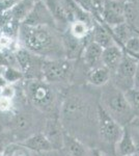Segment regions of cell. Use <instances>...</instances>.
<instances>
[{"instance_id": "cb8c5ba5", "label": "cell", "mask_w": 139, "mask_h": 156, "mask_svg": "<svg viewBox=\"0 0 139 156\" xmlns=\"http://www.w3.org/2000/svg\"><path fill=\"white\" fill-rule=\"evenodd\" d=\"M70 34H72L73 37H75L76 39L84 40L89 36L90 26H89V24L86 23V22L76 20V21L71 23Z\"/></svg>"}, {"instance_id": "8992f818", "label": "cell", "mask_w": 139, "mask_h": 156, "mask_svg": "<svg viewBox=\"0 0 139 156\" xmlns=\"http://www.w3.org/2000/svg\"><path fill=\"white\" fill-rule=\"evenodd\" d=\"M72 64L70 59L52 58L44 59L41 71L43 78L47 82H59L67 79L72 72Z\"/></svg>"}, {"instance_id": "8d00e7d4", "label": "cell", "mask_w": 139, "mask_h": 156, "mask_svg": "<svg viewBox=\"0 0 139 156\" xmlns=\"http://www.w3.org/2000/svg\"><path fill=\"white\" fill-rule=\"evenodd\" d=\"M9 66V58L7 56L3 54V52L0 51V68H3V67H7Z\"/></svg>"}, {"instance_id": "ba28073f", "label": "cell", "mask_w": 139, "mask_h": 156, "mask_svg": "<svg viewBox=\"0 0 139 156\" xmlns=\"http://www.w3.org/2000/svg\"><path fill=\"white\" fill-rule=\"evenodd\" d=\"M86 112V104L82 98L71 96L64 100L61 108V117L64 123H74L81 120Z\"/></svg>"}, {"instance_id": "7a4b0ae2", "label": "cell", "mask_w": 139, "mask_h": 156, "mask_svg": "<svg viewBox=\"0 0 139 156\" xmlns=\"http://www.w3.org/2000/svg\"><path fill=\"white\" fill-rule=\"evenodd\" d=\"M110 81L103 85L104 90L101 94L100 105L113 120H115L120 126L125 127L132 121L135 115L129 106L123 92Z\"/></svg>"}, {"instance_id": "e575fe53", "label": "cell", "mask_w": 139, "mask_h": 156, "mask_svg": "<svg viewBox=\"0 0 139 156\" xmlns=\"http://www.w3.org/2000/svg\"><path fill=\"white\" fill-rule=\"evenodd\" d=\"M12 37L7 34L0 36V48L1 49H9L12 45Z\"/></svg>"}, {"instance_id": "52a82bcc", "label": "cell", "mask_w": 139, "mask_h": 156, "mask_svg": "<svg viewBox=\"0 0 139 156\" xmlns=\"http://www.w3.org/2000/svg\"><path fill=\"white\" fill-rule=\"evenodd\" d=\"M123 1H115V0H106L102 12L100 14V18L106 26L109 28L125 22L123 18Z\"/></svg>"}, {"instance_id": "8fae6325", "label": "cell", "mask_w": 139, "mask_h": 156, "mask_svg": "<svg viewBox=\"0 0 139 156\" xmlns=\"http://www.w3.org/2000/svg\"><path fill=\"white\" fill-rule=\"evenodd\" d=\"M123 49L120 47L118 45L113 44L111 46L107 47V48L103 49L102 57H101V65L107 68L110 71L111 75L114 73L116 68L120 65V60L123 57Z\"/></svg>"}, {"instance_id": "b9f144b4", "label": "cell", "mask_w": 139, "mask_h": 156, "mask_svg": "<svg viewBox=\"0 0 139 156\" xmlns=\"http://www.w3.org/2000/svg\"><path fill=\"white\" fill-rule=\"evenodd\" d=\"M115 1H123V2H126V0H115Z\"/></svg>"}, {"instance_id": "277c9868", "label": "cell", "mask_w": 139, "mask_h": 156, "mask_svg": "<svg viewBox=\"0 0 139 156\" xmlns=\"http://www.w3.org/2000/svg\"><path fill=\"white\" fill-rule=\"evenodd\" d=\"M97 125L101 140L107 145L112 146L114 149L115 144L123 133V127L113 120L100 104L97 106Z\"/></svg>"}, {"instance_id": "ac0fdd59", "label": "cell", "mask_w": 139, "mask_h": 156, "mask_svg": "<svg viewBox=\"0 0 139 156\" xmlns=\"http://www.w3.org/2000/svg\"><path fill=\"white\" fill-rule=\"evenodd\" d=\"M111 73L109 70L103 65L89 69L87 74V80L90 84L96 85V87H103L106 83L110 81Z\"/></svg>"}, {"instance_id": "f546056e", "label": "cell", "mask_w": 139, "mask_h": 156, "mask_svg": "<svg viewBox=\"0 0 139 156\" xmlns=\"http://www.w3.org/2000/svg\"><path fill=\"white\" fill-rule=\"evenodd\" d=\"M129 131H130L131 135H132L133 140H135L136 144L139 143V115H135L132 121L127 125Z\"/></svg>"}, {"instance_id": "d590c367", "label": "cell", "mask_w": 139, "mask_h": 156, "mask_svg": "<svg viewBox=\"0 0 139 156\" xmlns=\"http://www.w3.org/2000/svg\"><path fill=\"white\" fill-rule=\"evenodd\" d=\"M133 89L139 90V60H137L135 74H134V78H133Z\"/></svg>"}, {"instance_id": "4fadbf2b", "label": "cell", "mask_w": 139, "mask_h": 156, "mask_svg": "<svg viewBox=\"0 0 139 156\" xmlns=\"http://www.w3.org/2000/svg\"><path fill=\"white\" fill-rule=\"evenodd\" d=\"M44 134L51 143L53 149H59L64 145V134L62 126L59 121L55 119H50L47 121L46 127H45Z\"/></svg>"}, {"instance_id": "83f0119b", "label": "cell", "mask_w": 139, "mask_h": 156, "mask_svg": "<svg viewBox=\"0 0 139 156\" xmlns=\"http://www.w3.org/2000/svg\"><path fill=\"white\" fill-rule=\"evenodd\" d=\"M11 123H12V128H14L15 130H17V131H19V130H25L28 127L30 120H29L28 115L26 117L25 115L21 114V115H15L12 119H11L9 124H11Z\"/></svg>"}, {"instance_id": "ab89813d", "label": "cell", "mask_w": 139, "mask_h": 156, "mask_svg": "<svg viewBox=\"0 0 139 156\" xmlns=\"http://www.w3.org/2000/svg\"><path fill=\"white\" fill-rule=\"evenodd\" d=\"M5 81H4V79H3V77L1 76V74H0V87H2L3 85H5Z\"/></svg>"}, {"instance_id": "4dcf8cb0", "label": "cell", "mask_w": 139, "mask_h": 156, "mask_svg": "<svg viewBox=\"0 0 139 156\" xmlns=\"http://www.w3.org/2000/svg\"><path fill=\"white\" fill-rule=\"evenodd\" d=\"M15 135L12 131H0V154L4 151V149L12 143H14Z\"/></svg>"}, {"instance_id": "1f68e13d", "label": "cell", "mask_w": 139, "mask_h": 156, "mask_svg": "<svg viewBox=\"0 0 139 156\" xmlns=\"http://www.w3.org/2000/svg\"><path fill=\"white\" fill-rule=\"evenodd\" d=\"M17 95L16 89L14 84H5L2 87H0V97L7 98V99L12 100Z\"/></svg>"}, {"instance_id": "e0dca14e", "label": "cell", "mask_w": 139, "mask_h": 156, "mask_svg": "<svg viewBox=\"0 0 139 156\" xmlns=\"http://www.w3.org/2000/svg\"><path fill=\"white\" fill-rule=\"evenodd\" d=\"M61 41L64 50V55L70 60L78 57V55L81 53V51L83 50L82 40L76 39L75 37H73L70 34V31L62 36Z\"/></svg>"}, {"instance_id": "836d02e7", "label": "cell", "mask_w": 139, "mask_h": 156, "mask_svg": "<svg viewBox=\"0 0 139 156\" xmlns=\"http://www.w3.org/2000/svg\"><path fill=\"white\" fill-rule=\"evenodd\" d=\"M19 0H1L0 1V12H6L12 9Z\"/></svg>"}, {"instance_id": "2e32d148", "label": "cell", "mask_w": 139, "mask_h": 156, "mask_svg": "<svg viewBox=\"0 0 139 156\" xmlns=\"http://www.w3.org/2000/svg\"><path fill=\"white\" fill-rule=\"evenodd\" d=\"M102 52L103 48L98 45L97 43L89 41L87 42V44L84 46V48L82 50V56L84 64L92 69L101 65V57H102Z\"/></svg>"}, {"instance_id": "ee69618b", "label": "cell", "mask_w": 139, "mask_h": 156, "mask_svg": "<svg viewBox=\"0 0 139 156\" xmlns=\"http://www.w3.org/2000/svg\"><path fill=\"white\" fill-rule=\"evenodd\" d=\"M126 1H134V0H126Z\"/></svg>"}, {"instance_id": "30bf717a", "label": "cell", "mask_w": 139, "mask_h": 156, "mask_svg": "<svg viewBox=\"0 0 139 156\" xmlns=\"http://www.w3.org/2000/svg\"><path fill=\"white\" fill-rule=\"evenodd\" d=\"M43 1L46 4L54 22L65 25L75 21L73 14L70 12L62 0H43Z\"/></svg>"}, {"instance_id": "484cf974", "label": "cell", "mask_w": 139, "mask_h": 156, "mask_svg": "<svg viewBox=\"0 0 139 156\" xmlns=\"http://www.w3.org/2000/svg\"><path fill=\"white\" fill-rule=\"evenodd\" d=\"M0 156H31V153L22 144L12 143L4 149Z\"/></svg>"}, {"instance_id": "f35d334b", "label": "cell", "mask_w": 139, "mask_h": 156, "mask_svg": "<svg viewBox=\"0 0 139 156\" xmlns=\"http://www.w3.org/2000/svg\"><path fill=\"white\" fill-rule=\"evenodd\" d=\"M90 156H104L103 155V153L101 152L100 150H98V149H92V155Z\"/></svg>"}, {"instance_id": "f1b7e54d", "label": "cell", "mask_w": 139, "mask_h": 156, "mask_svg": "<svg viewBox=\"0 0 139 156\" xmlns=\"http://www.w3.org/2000/svg\"><path fill=\"white\" fill-rule=\"evenodd\" d=\"M74 2L83 12L92 15V17H100L95 3H93V0H74Z\"/></svg>"}, {"instance_id": "f6af8a7d", "label": "cell", "mask_w": 139, "mask_h": 156, "mask_svg": "<svg viewBox=\"0 0 139 156\" xmlns=\"http://www.w3.org/2000/svg\"><path fill=\"white\" fill-rule=\"evenodd\" d=\"M34 2H36V1H40V0H33Z\"/></svg>"}, {"instance_id": "d6986e66", "label": "cell", "mask_w": 139, "mask_h": 156, "mask_svg": "<svg viewBox=\"0 0 139 156\" xmlns=\"http://www.w3.org/2000/svg\"><path fill=\"white\" fill-rule=\"evenodd\" d=\"M110 31H111V34H112L115 44L118 45L120 47H122L123 49V46L126 45V43H127L131 37H134L135 34H138L137 32L134 31L126 22H123V23L110 28Z\"/></svg>"}, {"instance_id": "d6a6232c", "label": "cell", "mask_w": 139, "mask_h": 156, "mask_svg": "<svg viewBox=\"0 0 139 156\" xmlns=\"http://www.w3.org/2000/svg\"><path fill=\"white\" fill-rule=\"evenodd\" d=\"M14 107V103L12 100L7 99V98L0 97V112H3V114H11Z\"/></svg>"}, {"instance_id": "603a6c76", "label": "cell", "mask_w": 139, "mask_h": 156, "mask_svg": "<svg viewBox=\"0 0 139 156\" xmlns=\"http://www.w3.org/2000/svg\"><path fill=\"white\" fill-rule=\"evenodd\" d=\"M14 57L23 75L26 73H30V71L34 68V57L31 52L27 49H18L15 52Z\"/></svg>"}, {"instance_id": "6da1fadb", "label": "cell", "mask_w": 139, "mask_h": 156, "mask_svg": "<svg viewBox=\"0 0 139 156\" xmlns=\"http://www.w3.org/2000/svg\"><path fill=\"white\" fill-rule=\"evenodd\" d=\"M21 40L25 48L32 53L42 56H55L64 52L61 39L57 37L48 25L28 26L22 25L20 30Z\"/></svg>"}, {"instance_id": "4316f807", "label": "cell", "mask_w": 139, "mask_h": 156, "mask_svg": "<svg viewBox=\"0 0 139 156\" xmlns=\"http://www.w3.org/2000/svg\"><path fill=\"white\" fill-rule=\"evenodd\" d=\"M129 106L133 110L134 115H139V90L135 89L128 90L123 92Z\"/></svg>"}, {"instance_id": "ffe728a7", "label": "cell", "mask_w": 139, "mask_h": 156, "mask_svg": "<svg viewBox=\"0 0 139 156\" xmlns=\"http://www.w3.org/2000/svg\"><path fill=\"white\" fill-rule=\"evenodd\" d=\"M125 22L139 34V5L134 1H126L123 7Z\"/></svg>"}, {"instance_id": "5b68a950", "label": "cell", "mask_w": 139, "mask_h": 156, "mask_svg": "<svg viewBox=\"0 0 139 156\" xmlns=\"http://www.w3.org/2000/svg\"><path fill=\"white\" fill-rule=\"evenodd\" d=\"M137 60L138 59H136L135 57L125 53L114 73L111 75L112 78L111 82L122 92L133 89V78L135 74Z\"/></svg>"}, {"instance_id": "d4e9b609", "label": "cell", "mask_w": 139, "mask_h": 156, "mask_svg": "<svg viewBox=\"0 0 139 156\" xmlns=\"http://www.w3.org/2000/svg\"><path fill=\"white\" fill-rule=\"evenodd\" d=\"M0 74L3 77L6 84L16 83V82L20 81L24 76L23 73L20 71L19 69H17V68H15V67H11V66L2 68V72L0 73Z\"/></svg>"}, {"instance_id": "7c38bea8", "label": "cell", "mask_w": 139, "mask_h": 156, "mask_svg": "<svg viewBox=\"0 0 139 156\" xmlns=\"http://www.w3.org/2000/svg\"><path fill=\"white\" fill-rule=\"evenodd\" d=\"M89 37H92L90 41L97 43L103 49L115 44L112 34H111L110 28L102 22H95L93 23L92 28L90 29Z\"/></svg>"}, {"instance_id": "74e56055", "label": "cell", "mask_w": 139, "mask_h": 156, "mask_svg": "<svg viewBox=\"0 0 139 156\" xmlns=\"http://www.w3.org/2000/svg\"><path fill=\"white\" fill-rule=\"evenodd\" d=\"M105 1L106 0H93V3H95L96 9H97L99 15H100L101 12H102V9H103V6H104Z\"/></svg>"}, {"instance_id": "3957f363", "label": "cell", "mask_w": 139, "mask_h": 156, "mask_svg": "<svg viewBox=\"0 0 139 156\" xmlns=\"http://www.w3.org/2000/svg\"><path fill=\"white\" fill-rule=\"evenodd\" d=\"M26 96L41 110H50L54 106V92L44 80H29L26 84Z\"/></svg>"}, {"instance_id": "5bb4252c", "label": "cell", "mask_w": 139, "mask_h": 156, "mask_svg": "<svg viewBox=\"0 0 139 156\" xmlns=\"http://www.w3.org/2000/svg\"><path fill=\"white\" fill-rule=\"evenodd\" d=\"M114 152L116 156H128L136 153V143L127 126L123 127L122 135L114 146Z\"/></svg>"}, {"instance_id": "bcb514c9", "label": "cell", "mask_w": 139, "mask_h": 156, "mask_svg": "<svg viewBox=\"0 0 139 156\" xmlns=\"http://www.w3.org/2000/svg\"><path fill=\"white\" fill-rule=\"evenodd\" d=\"M0 1H1V0H0Z\"/></svg>"}, {"instance_id": "60d3db41", "label": "cell", "mask_w": 139, "mask_h": 156, "mask_svg": "<svg viewBox=\"0 0 139 156\" xmlns=\"http://www.w3.org/2000/svg\"><path fill=\"white\" fill-rule=\"evenodd\" d=\"M136 156H139V143L138 144H136Z\"/></svg>"}, {"instance_id": "9a60e30c", "label": "cell", "mask_w": 139, "mask_h": 156, "mask_svg": "<svg viewBox=\"0 0 139 156\" xmlns=\"http://www.w3.org/2000/svg\"><path fill=\"white\" fill-rule=\"evenodd\" d=\"M24 147H26L30 152H49L54 150L49 142V140L46 137L44 132H37L27 137L23 143H21Z\"/></svg>"}, {"instance_id": "7402d4cb", "label": "cell", "mask_w": 139, "mask_h": 156, "mask_svg": "<svg viewBox=\"0 0 139 156\" xmlns=\"http://www.w3.org/2000/svg\"><path fill=\"white\" fill-rule=\"evenodd\" d=\"M35 2L33 0H19L9 11L11 17L17 22H23L32 9Z\"/></svg>"}, {"instance_id": "9c48e42d", "label": "cell", "mask_w": 139, "mask_h": 156, "mask_svg": "<svg viewBox=\"0 0 139 156\" xmlns=\"http://www.w3.org/2000/svg\"><path fill=\"white\" fill-rule=\"evenodd\" d=\"M22 23L24 25H28V26H41V25L50 26L51 24L54 23V20H53L51 14L48 11L44 1L40 0V1L35 2L28 16L25 18Z\"/></svg>"}, {"instance_id": "7bdbcfd3", "label": "cell", "mask_w": 139, "mask_h": 156, "mask_svg": "<svg viewBox=\"0 0 139 156\" xmlns=\"http://www.w3.org/2000/svg\"><path fill=\"white\" fill-rule=\"evenodd\" d=\"M128 156H136V154H133V155H128Z\"/></svg>"}, {"instance_id": "44dd1931", "label": "cell", "mask_w": 139, "mask_h": 156, "mask_svg": "<svg viewBox=\"0 0 139 156\" xmlns=\"http://www.w3.org/2000/svg\"><path fill=\"white\" fill-rule=\"evenodd\" d=\"M68 154L71 156H85L86 155V148L78 138L73 136L71 133L64 132V145Z\"/></svg>"}]
</instances>
